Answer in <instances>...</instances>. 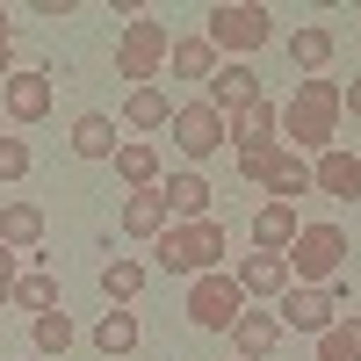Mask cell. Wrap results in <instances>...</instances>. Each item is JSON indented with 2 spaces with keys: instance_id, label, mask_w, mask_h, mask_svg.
Masks as SVG:
<instances>
[{
  "instance_id": "1",
  "label": "cell",
  "mask_w": 361,
  "mask_h": 361,
  "mask_svg": "<svg viewBox=\"0 0 361 361\" xmlns=\"http://www.w3.org/2000/svg\"><path fill=\"white\" fill-rule=\"evenodd\" d=\"M340 80H296V94L282 102V145L289 152H333L340 137Z\"/></svg>"
},
{
  "instance_id": "29",
  "label": "cell",
  "mask_w": 361,
  "mask_h": 361,
  "mask_svg": "<svg viewBox=\"0 0 361 361\" xmlns=\"http://www.w3.org/2000/svg\"><path fill=\"white\" fill-rule=\"evenodd\" d=\"M15 304H22V311H37V318L58 311V282L44 275V267H37V275H15Z\"/></svg>"
},
{
  "instance_id": "20",
  "label": "cell",
  "mask_w": 361,
  "mask_h": 361,
  "mask_svg": "<svg viewBox=\"0 0 361 361\" xmlns=\"http://www.w3.org/2000/svg\"><path fill=\"white\" fill-rule=\"evenodd\" d=\"M166 224H173V217H166V195H159V188H137V195L123 202V231H130V238H159Z\"/></svg>"
},
{
  "instance_id": "33",
  "label": "cell",
  "mask_w": 361,
  "mask_h": 361,
  "mask_svg": "<svg viewBox=\"0 0 361 361\" xmlns=\"http://www.w3.org/2000/svg\"><path fill=\"white\" fill-rule=\"evenodd\" d=\"M340 109H347V116H354V123H361V73H354V80L340 87Z\"/></svg>"
},
{
  "instance_id": "18",
  "label": "cell",
  "mask_w": 361,
  "mask_h": 361,
  "mask_svg": "<svg viewBox=\"0 0 361 361\" xmlns=\"http://www.w3.org/2000/svg\"><path fill=\"white\" fill-rule=\"evenodd\" d=\"M73 152L80 159H116V116H102V109L73 116Z\"/></svg>"
},
{
  "instance_id": "31",
  "label": "cell",
  "mask_w": 361,
  "mask_h": 361,
  "mask_svg": "<svg viewBox=\"0 0 361 361\" xmlns=\"http://www.w3.org/2000/svg\"><path fill=\"white\" fill-rule=\"evenodd\" d=\"M15 73V29H8V8H0V80Z\"/></svg>"
},
{
  "instance_id": "10",
  "label": "cell",
  "mask_w": 361,
  "mask_h": 361,
  "mask_svg": "<svg viewBox=\"0 0 361 361\" xmlns=\"http://www.w3.org/2000/svg\"><path fill=\"white\" fill-rule=\"evenodd\" d=\"M173 145H180V152H188V159H209V152H224V116L217 109H209V102H188V109H173Z\"/></svg>"
},
{
  "instance_id": "8",
  "label": "cell",
  "mask_w": 361,
  "mask_h": 361,
  "mask_svg": "<svg viewBox=\"0 0 361 361\" xmlns=\"http://www.w3.org/2000/svg\"><path fill=\"white\" fill-rule=\"evenodd\" d=\"M166 51H173V37H166V22H130L123 37H116V73L123 80H137V87H152L159 80V66H166Z\"/></svg>"
},
{
  "instance_id": "32",
  "label": "cell",
  "mask_w": 361,
  "mask_h": 361,
  "mask_svg": "<svg viewBox=\"0 0 361 361\" xmlns=\"http://www.w3.org/2000/svg\"><path fill=\"white\" fill-rule=\"evenodd\" d=\"M15 260H22V253L0 246V304H15Z\"/></svg>"
},
{
  "instance_id": "27",
  "label": "cell",
  "mask_w": 361,
  "mask_h": 361,
  "mask_svg": "<svg viewBox=\"0 0 361 361\" xmlns=\"http://www.w3.org/2000/svg\"><path fill=\"white\" fill-rule=\"evenodd\" d=\"M318 361H361V318H340L333 333H318Z\"/></svg>"
},
{
  "instance_id": "9",
  "label": "cell",
  "mask_w": 361,
  "mask_h": 361,
  "mask_svg": "<svg viewBox=\"0 0 361 361\" xmlns=\"http://www.w3.org/2000/svg\"><path fill=\"white\" fill-rule=\"evenodd\" d=\"M202 87H209V94H202V102H209V109H217V116H238V109H253V102L267 94V87H260V73L246 66V58H224V66H217V73H209Z\"/></svg>"
},
{
  "instance_id": "12",
  "label": "cell",
  "mask_w": 361,
  "mask_h": 361,
  "mask_svg": "<svg viewBox=\"0 0 361 361\" xmlns=\"http://www.w3.org/2000/svg\"><path fill=\"white\" fill-rule=\"evenodd\" d=\"M0 102H8V116H15V123H44V116H51V73L15 66L8 80H0Z\"/></svg>"
},
{
  "instance_id": "17",
  "label": "cell",
  "mask_w": 361,
  "mask_h": 361,
  "mask_svg": "<svg viewBox=\"0 0 361 361\" xmlns=\"http://www.w3.org/2000/svg\"><path fill=\"white\" fill-rule=\"evenodd\" d=\"M0 246L8 253H37L44 246V209L37 202H8L0 209Z\"/></svg>"
},
{
  "instance_id": "13",
  "label": "cell",
  "mask_w": 361,
  "mask_h": 361,
  "mask_svg": "<svg viewBox=\"0 0 361 361\" xmlns=\"http://www.w3.org/2000/svg\"><path fill=\"white\" fill-rule=\"evenodd\" d=\"M159 195H166V217H173V224H202L217 188H209L202 173H173V180H159Z\"/></svg>"
},
{
  "instance_id": "11",
  "label": "cell",
  "mask_w": 361,
  "mask_h": 361,
  "mask_svg": "<svg viewBox=\"0 0 361 361\" xmlns=\"http://www.w3.org/2000/svg\"><path fill=\"white\" fill-rule=\"evenodd\" d=\"M224 145H238V152H260V145H282V102H253V109H238L224 116Z\"/></svg>"
},
{
  "instance_id": "4",
  "label": "cell",
  "mask_w": 361,
  "mask_h": 361,
  "mask_svg": "<svg viewBox=\"0 0 361 361\" xmlns=\"http://www.w3.org/2000/svg\"><path fill=\"white\" fill-rule=\"evenodd\" d=\"M202 22H209L202 37L217 44V58H246V51H260L267 37H275V15H267L260 0H217Z\"/></svg>"
},
{
  "instance_id": "2",
  "label": "cell",
  "mask_w": 361,
  "mask_h": 361,
  "mask_svg": "<svg viewBox=\"0 0 361 361\" xmlns=\"http://www.w3.org/2000/svg\"><path fill=\"white\" fill-rule=\"evenodd\" d=\"M224 253H231V238H224V224L217 217H202V224H166L159 238H152V260L166 267V275H217L224 267Z\"/></svg>"
},
{
  "instance_id": "14",
  "label": "cell",
  "mask_w": 361,
  "mask_h": 361,
  "mask_svg": "<svg viewBox=\"0 0 361 361\" xmlns=\"http://www.w3.org/2000/svg\"><path fill=\"white\" fill-rule=\"evenodd\" d=\"M311 188H325V195H347V202H361V159L354 152H318L311 159Z\"/></svg>"
},
{
  "instance_id": "21",
  "label": "cell",
  "mask_w": 361,
  "mask_h": 361,
  "mask_svg": "<svg viewBox=\"0 0 361 361\" xmlns=\"http://www.w3.org/2000/svg\"><path fill=\"white\" fill-rule=\"evenodd\" d=\"M289 58H296V66H304V73L318 80L325 66H333V29H325V22H304V29H289Z\"/></svg>"
},
{
  "instance_id": "3",
  "label": "cell",
  "mask_w": 361,
  "mask_h": 361,
  "mask_svg": "<svg viewBox=\"0 0 361 361\" xmlns=\"http://www.w3.org/2000/svg\"><path fill=\"white\" fill-rule=\"evenodd\" d=\"M289 282H304V289H325V282H340V267H347V231L340 224H304L289 238Z\"/></svg>"
},
{
  "instance_id": "16",
  "label": "cell",
  "mask_w": 361,
  "mask_h": 361,
  "mask_svg": "<svg viewBox=\"0 0 361 361\" xmlns=\"http://www.w3.org/2000/svg\"><path fill=\"white\" fill-rule=\"evenodd\" d=\"M231 282L246 289V296H282V289H289V260H282V253H246Z\"/></svg>"
},
{
  "instance_id": "23",
  "label": "cell",
  "mask_w": 361,
  "mask_h": 361,
  "mask_svg": "<svg viewBox=\"0 0 361 361\" xmlns=\"http://www.w3.org/2000/svg\"><path fill=\"white\" fill-rule=\"evenodd\" d=\"M123 123H130V130H166V123H173V102L159 94V87H130Z\"/></svg>"
},
{
  "instance_id": "15",
  "label": "cell",
  "mask_w": 361,
  "mask_h": 361,
  "mask_svg": "<svg viewBox=\"0 0 361 361\" xmlns=\"http://www.w3.org/2000/svg\"><path fill=\"white\" fill-rule=\"evenodd\" d=\"M231 347H238V361H267V354L282 347V318L275 311H246V318L231 325Z\"/></svg>"
},
{
  "instance_id": "25",
  "label": "cell",
  "mask_w": 361,
  "mask_h": 361,
  "mask_svg": "<svg viewBox=\"0 0 361 361\" xmlns=\"http://www.w3.org/2000/svg\"><path fill=\"white\" fill-rule=\"evenodd\" d=\"M94 347H102L109 361H116V354H130V347H137V311H109V318L94 325Z\"/></svg>"
},
{
  "instance_id": "30",
  "label": "cell",
  "mask_w": 361,
  "mask_h": 361,
  "mask_svg": "<svg viewBox=\"0 0 361 361\" xmlns=\"http://www.w3.org/2000/svg\"><path fill=\"white\" fill-rule=\"evenodd\" d=\"M29 173V145L22 137H0V180H22Z\"/></svg>"
},
{
  "instance_id": "7",
  "label": "cell",
  "mask_w": 361,
  "mask_h": 361,
  "mask_svg": "<svg viewBox=\"0 0 361 361\" xmlns=\"http://www.w3.org/2000/svg\"><path fill=\"white\" fill-rule=\"evenodd\" d=\"M238 173L260 180L275 202H296V195H311V166L289 152V145H260V152H238Z\"/></svg>"
},
{
  "instance_id": "28",
  "label": "cell",
  "mask_w": 361,
  "mask_h": 361,
  "mask_svg": "<svg viewBox=\"0 0 361 361\" xmlns=\"http://www.w3.org/2000/svg\"><path fill=\"white\" fill-rule=\"evenodd\" d=\"M29 340H37V354H66V347H73V318H66V311L29 318Z\"/></svg>"
},
{
  "instance_id": "24",
  "label": "cell",
  "mask_w": 361,
  "mask_h": 361,
  "mask_svg": "<svg viewBox=\"0 0 361 361\" xmlns=\"http://www.w3.org/2000/svg\"><path fill=\"white\" fill-rule=\"evenodd\" d=\"M116 173L130 180V188H159V152L145 137H130V145H116Z\"/></svg>"
},
{
  "instance_id": "5",
  "label": "cell",
  "mask_w": 361,
  "mask_h": 361,
  "mask_svg": "<svg viewBox=\"0 0 361 361\" xmlns=\"http://www.w3.org/2000/svg\"><path fill=\"white\" fill-rule=\"evenodd\" d=\"M340 311H347V275L340 282H325V289H304V282H289L282 289V325H289V333H333V325H340Z\"/></svg>"
},
{
  "instance_id": "22",
  "label": "cell",
  "mask_w": 361,
  "mask_h": 361,
  "mask_svg": "<svg viewBox=\"0 0 361 361\" xmlns=\"http://www.w3.org/2000/svg\"><path fill=\"white\" fill-rule=\"evenodd\" d=\"M166 66H173L180 80H209V73L224 66V58H217V44H209V37H173V51H166Z\"/></svg>"
},
{
  "instance_id": "26",
  "label": "cell",
  "mask_w": 361,
  "mask_h": 361,
  "mask_svg": "<svg viewBox=\"0 0 361 361\" xmlns=\"http://www.w3.org/2000/svg\"><path fill=\"white\" fill-rule=\"evenodd\" d=\"M137 289H145V260H109L102 267V296L109 304H130Z\"/></svg>"
},
{
  "instance_id": "19",
  "label": "cell",
  "mask_w": 361,
  "mask_h": 361,
  "mask_svg": "<svg viewBox=\"0 0 361 361\" xmlns=\"http://www.w3.org/2000/svg\"><path fill=\"white\" fill-rule=\"evenodd\" d=\"M296 231H304V224H296V202H267L260 217H253V246L260 253H289Z\"/></svg>"
},
{
  "instance_id": "6",
  "label": "cell",
  "mask_w": 361,
  "mask_h": 361,
  "mask_svg": "<svg viewBox=\"0 0 361 361\" xmlns=\"http://www.w3.org/2000/svg\"><path fill=\"white\" fill-rule=\"evenodd\" d=\"M180 311H188V325H202V333H231V325L246 318V289L217 267V275H195L188 282V304H180Z\"/></svg>"
}]
</instances>
